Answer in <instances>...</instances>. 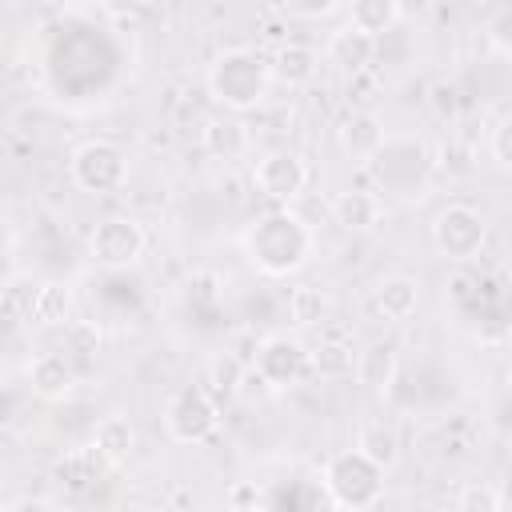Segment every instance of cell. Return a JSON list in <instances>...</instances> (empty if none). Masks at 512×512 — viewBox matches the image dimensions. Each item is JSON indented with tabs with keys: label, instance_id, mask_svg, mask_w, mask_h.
Here are the masks:
<instances>
[{
	"label": "cell",
	"instance_id": "23",
	"mask_svg": "<svg viewBox=\"0 0 512 512\" xmlns=\"http://www.w3.org/2000/svg\"><path fill=\"white\" fill-rule=\"evenodd\" d=\"M68 316H72V292H68V284L48 280V284H40V288L32 292L28 320H36V324H44V328H56V324H68Z\"/></svg>",
	"mask_w": 512,
	"mask_h": 512
},
{
	"label": "cell",
	"instance_id": "6",
	"mask_svg": "<svg viewBox=\"0 0 512 512\" xmlns=\"http://www.w3.org/2000/svg\"><path fill=\"white\" fill-rule=\"evenodd\" d=\"M164 432L176 444H204L220 432V404L204 384L180 388L164 408Z\"/></svg>",
	"mask_w": 512,
	"mask_h": 512
},
{
	"label": "cell",
	"instance_id": "7",
	"mask_svg": "<svg viewBox=\"0 0 512 512\" xmlns=\"http://www.w3.org/2000/svg\"><path fill=\"white\" fill-rule=\"evenodd\" d=\"M144 248H148V236H144L140 220H132V216H104L88 236V256L112 272L136 264L144 256Z\"/></svg>",
	"mask_w": 512,
	"mask_h": 512
},
{
	"label": "cell",
	"instance_id": "30",
	"mask_svg": "<svg viewBox=\"0 0 512 512\" xmlns=\"http://www.w3.org/2000/svg\"><path fill=\"white\" fill-rule=\"evenodd\" d=\"M228 500H232V512H256L260 508V492L252 484H236Z\"/></svg>",
	"mask_w": 512,
	"mask_h": 512
},
{
	"label": "cell",
	"instance_id": "27",
	"mask_svg": "<svg viewBox=\"0 0 512 512\" xmlns=\"http://www.w3.org/2000/svg\"><path fill=\"white\" fill-rule=\"evenodd\" d=\"M484 36H488L492 52H500V56H512V4H504V8H496V12L488 16V24H484Z\"/></svg>",
	"mask_w": 512,
	"mask_h": 512
},
{
	"label": "cell",
	"instance_id": "17",
	"mask_svg": "<svg viewBox=\"0 0 512 512\" xmlns=\"http://www.w3.org/2000/svg\"><path fill=\"white\" fill-rule=\"evenodd\" d=\"M200 140H204L208 156H216V160H240V156H248V148H252L248 124H244V120H232V116L208 120Z\"/></svg>",
	"mask_w": 512,
	"mask_h": 512
},
{
	"label": "cell",
	"instance_id": "10",
	"mask_svg": "<svg viewBox=\"0 0 512 512\" xmlns=\"http://www.w3.org/2000/svg\"><path fill=\"white\" fill-rule=\"evenodd\" d=\"M252 372L268 384V388H288L296 384L300 376H308V348L292 336H268L260 348H256V360H252Z\"/></svg>",
	"mask_w": 512,
	"mask_h": 512
},
{
	"label": "cell",
	"instance_id": "16",
	"mask_svg": "<svg viewBox=\"0 0 512 512\" xmlns=\"http://www.w3.org/2000/svg\"><path fill=\"white\" fill-rule=\"evenodd\" d=\"M416 304H420V292H416V280L412 276H384L372 288V312L380 320L400 324V320H408L416 312Z\"/></svg>",
	"mask_w": 512,
	"mask_h": 512
},
{
	"label": "cell",
	"instance_id": "25",
	"mask_svg": "<svg viewBox=\"0 0 512 512\" xmlns=\"http://www.w3.org/2000/svg\"><path fill=\"white\" fill-rule=\"evenodd\" d=\"M244 376H248V368H244L236 356H216V360L208 364V392H212V396H216V392L232 396V392H240Z\"/></svg>",
	"mask_w": 512,
	"mask_h": 512
},
{
	"label": "cell",
	"instance_id": "1",
	"mask_svg": "<svg viewBox=\"0 0 512 512\" xmlns=\"http://www.w3.org/2000/svg\"><path fill=\"white\" fill-rule=\"evenodd\" d=\"M312 228L296 216V212H288V208H276V212H268V216H260L248 232H244V252H248V260L260 268V272H268V276H288V272H296L308 256H312Z\"/></svg>",
	"mask_w": 512,
	"mask_h": 512
},
{
	"label": "cell",
	"instance_id": "9",
	"mask_svg": "<svg viewBox=\"0 0 512 512\" xmlns=\"http://www.w3.org/2000/svg\"><path fill=\"white\" fill-rule=\"evenodd\" d=\"M488 228L484 216L472 204H448L436 220H432V244L448 256V260H472L484 244Z\"/></svg>",
	"mask_w": 512,
	"mask_h": 512
},
{
	"label": "cell",
	"instance_id": "24",
	"mask_svg": "<svg viewBox=\"0 0 512 512\" xmlns=\"http://www.w3.org/2000/svg\"><path fill=\"white\" fill-rule=\"evenodd\" d=\"M308 372L320 380H344L356 372V352L344 340H320L316 348H308Z\"/></svg>",
	"mask_w": 512,
	"mask_h": 512
},
{
	"label": "cell",
	"instance_id": "32",
	"mask_svg": "<svg viewBox=\"0 0 512 512\" xmlns=\"http://www.w3.org/2000/svg\"><path fill=\"white\" fill-rule=\"evenodd\" d=\"M284 12L288 16H308V20H316V16H336V12H344L340 4H284Z\"/></svg>",
	"mask_w": 512,
	"mask_h": 512
},
{
	"label": "cell",
	"instance_id": "20",
	"mask_svg": "<svg viewBox=\"0 0 512 512\" xmlns=\"http://www.w3.org/2000/svg\"><path fill=\"white\" fill-rule=\"evenodd\" d=\"M92 444L100 448V456H104L112 468H120V464H128V456H132V448H136V428H132L128 416H104V420L96 424V432H92Z\"/></svg>",
	"mask_w": 512,
	"mask_h": 512
},
{
	"label": "cell",
	"instance_id": "29",
	"mask_svg": "<svg viewBox=\"0 0 512 512\" xmlns=\"http://www.w3.org/2000/svg\"><path fill=\"white\" fill-rule=\"evenodd\" d=\"M492 156L500 164H512V116H504L496 128H492Z\"/></svg>",
	"mask_w": 512,
	"mask_h": 512
},
{
	"label": "cell",
	"instance_id": "18",
	"mask_svg": "<svg viewBox=\"0 0 512 512\" xmlns=\"http://www.w3.org/2000/svg\"><path fill=\"white\" fill-rule=\"evenodd\" d=\"M396 372H400V352L392 344H372L356 356V380L368 392H388L396 384Z\"/></svg>",
	"mask_w": 512,
	"mask_h": 512
},
{
	"label": "cell",
	"instance_id": "35",
	"mask_svg": "<svg viewBox=\"0 0 512 512\" xmlns=\"http://www.w3.org/2000/svg\"><path fill=\"white\" fill-rule=\"evenodd\" d=\"M256 512H268V508H256Z\"/></svg>",
	"mask_w": 512,
	"mask_h": 512
},
{
	"label": "cell",
	"instance_id": "14",
	"mask_svg": "<svg viewBox=\"0 0 512 512\" xmlns=\"http://www.w3.org/2000/svg\"><path fill=\"white\" fill-rule=\"evenodd\" d=\"M324 56H328V64H336L340 72L356 76V72H364V68L376 60V40L364 36V32H356L352 24H344V28H336V32L328 36Z\"/></svg>",
	"mask_w": 512,
	"mask_h": 512
},
{
	"label": "cell",
	"instance_id": "3",
	"mask_svg": "<svg viewBox=\"0 0 512 512\" xmlns=\"http://www.w3.org/2000/svg\"><path fill=\"white\" fill-rule=\"evenodd\" d=\"M368 172L376 180V192L396 196V200H416L428 192L432 152L416 136H388L384 148L368 160Z\"/></svg>",
	"mask_w": 512,
	"mask_h": 512
},
{
	"label": "cell",
	"instance_id": "34",
	"mask_svg": "<svg viewBox=\"0 0 512 512\" xmlns=\"http://www.w3.org/2000/svg\"><path fill=\"white\" fill-rule=\"evenodd\" d=\"M508 392H512V372H508Z\"/></svg>",
	"mask_w": 512,
	"mask_h": 512
},
{
	"label": "cell",
	"instance_id": "33",
	"mask_svg": "<svg viewBox=\"0 0 512 512\" xmlns=\"http://www.w3.org/2000/svg\"><path fill=\"white\" fill-rule=\"evenodd\" d=\"M4 512H52L44 500H36V496H20V500H12Z\"/></svg>",
	"mask_w": 512,
	"mask_h": 512
},
{
	"label": "cell",
	"instance_id": "11",
	"mask_svg": "<svg viewBox=\"0 0 512 512\" xmlns=\"http://www.w3.org/2000/svg\"><path fill=\"white\" fill-rule=\"evenodd\" d=\"M28 388H32L40 400H64V396L76 388V368H72V360H68L60 348L36 352V356L28 360Z\"/></svg>",
	"mask_w": 512,
	"mask_h": 512
},
{
	"label": "cell",
	"instance_id": "2",
	"mask_svg": "<svg viewBox=\"0 0 512 512\" xmlns=\"http://www.w3.org/2000/svg\"><path fill=\"white\" fill-rule=\"evenodd\" d=\"M268 88H272V64L260 60L252 48H224L208 64V92L216 104L232 112H248L264 104Z\"/></svg>",
	"mask_w": 512,
	"mask_h": 512
},
{
	"label": "cell",
	"instance_id": "19",
	"mask_svg": "<svg viewBox=\"0 0 512 512\" xmlns=\"http://www.w3.org/2000/svg\"><path fill=\"white\" fill-rule=\"evenodd\" d=\"M344 16H348V24H352L356 32L380 40V32H392V28L400 24L404 8H400L396 0H356V4L344 8Z\"/></svg>",
	"mask_w": 512,
	"mask_h": 512
},
{
	"label": "cell",
	"instance_id": "5",
	"mask_svg": "<svg viewBox=\"0 0 512 512\" xmlns=\"http://www.w3.org/2000/svg\"><path fill=\"white\" fill-rule=\"evenodd\" d=\"M68 176L76 188H84L92 196H112L128 184V156L112 140H84L68 156Z\"/></svg>",
	"mask_w": 512,
	"mask_h": 512
},
{
	"label": "cell",
	"instance_id": "4",
	"mask_svg": "<svg viewBox=\"0 0 512 512\" xmlns=\"http://www.w3.org/2000/svg\"><path fill=\"white\" fill-rule=\"evenodd\" d=\"M324 492L332 496V504L348 508V512H372L384 500V468L372 464L360 448H344L336 452L324 472H320Z\"/></svg>",
	"mask_w": 512,
	"mask_h": 512
},
{
	"label": "cell",
	"instance_id": "26",
	"mask_svg": "<svg viewBox=\"0 0 512 512\" xmlns=\"http://www.w3.org/2000/svg\"><path fill=\"white\" fill-rule=\"evenodd\" d=\"M324 312H328V300H324L312 284L292 288V296H288V316H292L296 324H316V320H324Z\"/></svg>",
	"mask_w": 512,
	"mask_h": 512
},
{
	"label": "cell",
	"instance_id": "13",
	"mask_svg": "<svg viewBox=\"0 0 512 512\" xmlns=\"http://www.w3.org/2000/svg\"><path fill=\"white\" fill-rule=\"evenodd\" d=\"M332 216L348 232H372L384 224V196L368 188H348L332 200Z\"/></svg>",
	"mask_w": 512,
	"mask_h": 512
},
{
	"label": "cell",
	"instance_id": "21",
	"mask_svg": "<svg viewBox=\"0 0 512 512\" xmlns=\"http://www.w3.org/2000/svg\"><path fill=\"white\" fill-rule=\"evenodd\" d=\"M108 468H112V464L100 456L96 444H80V448H72V452L56 464V476H60L64 488H92V484L100 480V472H108Z\"/></svg>",
	"mask_w": 512,
	"mask_h": 512
},
{
	"label": "cell",
	"instance_id": "12",
	"mask_svg": "<svg viewBox=\"0 0 512 512\" xmlns=\"http://www.w3.org/2000/svg\"><path fill=\"white\" fill-rule=\"evenodd\" d=\"M336 140H340V152H344L348 160L368 164V160L384 148V140H388V136H384L380 116H372V112H352V116H344V120H340Z\"/></svg>",
	"mask_w": 512,
	"mask_h": 512
},
{
	"label": "cell",
	"instance_id": "31",
	"mask_svg": "<svg viewBox=\"0 0 512 512\" xmlns=\"http://www.w3.org/2000/svg\"><path fill=\"white\" fill-rule=\"evenodd\" d=\"M432 108H436V116H456V88L452 84H436L432 88Z\"/></svg>",
	"mask_w": 512,
	"mask_h": 512
},
{
	"label": "cell",
	"instance_id": "8",
	"mask_svg": "<svg viewBox=\"0 0 512 512\" xmlns=\"http://www.w3.org/2000/svg\"><path fill=\"white\" fill-rule=\"evenodd\" d=\"M308 176H312V172H308L304 156L292 152V148H272V152H264V156L252 164V184H256V192L268 196V200H276V204L296 200V196L308 188Z\"/></svg>",
	"mask_w": 512,
	"mask_h": 512
},
{
	"label": "cell",
	"instance_id": "28",
	"mask_svg": "<svg viewBox=\"0 0 512 512\" xmlns=\"http://www.w3.org/2000/svg\"><path fill=\"white\" fill-rule=\"evenodd\" d=\"M500 508H504V496L492 484H468L460 492V512H500Z\"/></svg>",
	"mask_w": 512,
	"mask_h": 512
},
{
	"label": "cell",
	"instance_id": "15",
	"mask_svg": "<svg viewBox=\"0 0 512 512\" xmlns=\"http://www.w3.org/2000/svg\"><path fill=\"white\" fill-rule=\"evenodd\" d=\"M316 72H320V52L312 44L288 40L272 56V80L284 84V88H304V84L316 80Z\"/></svg>",
	"mask_w": 512,
	"mask_h": 512
},
{
	"label": "cell",
	"instance_id": "22",
	"mask_svg": "<svg viewBox=\"0 0 512 512\" xmlns=\"http://www.w3.org/2000/svg\"><path fill=\"white\" fill-rule=\"evenodd\" d=\"M356 448H360L372 464H380L384 472L396 468V460H400V436H396V428H392L388 420H368V424H360Z\"/></svg>",
	"mask_w": 512,
	"mask_h": 512
}]
</instances>
